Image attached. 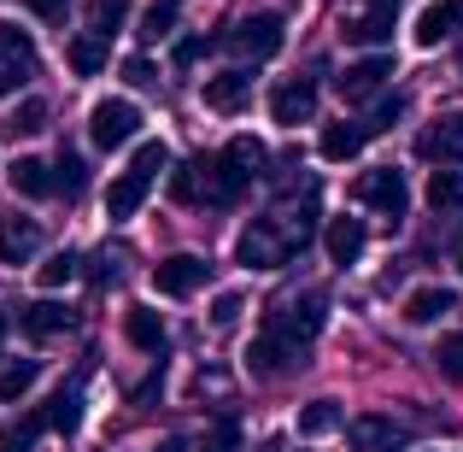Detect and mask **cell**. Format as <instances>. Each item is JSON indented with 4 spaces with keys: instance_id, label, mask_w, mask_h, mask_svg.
Masks as SVG:
<instances>
[{
    "instance_id": "6da1fadb",
    "label": "cell",
    "mask_w": 463,
    "mask_h": 452,
    "mask_svg": "<svg viewBox=\"0 0 463 452\" xmlns=\"http://www.w3.org/2000/svg\"><path fill=\"white\" fill-rule=\"evenodd\" d=\"M259 165H264V148L252 136L229 141L217 159H205V206H241L259 182Z\"/></svg>"
},
{
    "instance_id": "7a4b0ae2",
    "label": "cell",
    "mask_w": 463,
    "mask_h": 452,
    "mask_svg": "<svg viewBox=\"0 0 463 452\" xmlns=\"http://www.w3.org/2000/svg\"><path fill=\"white\" fill-rule=\"evenodd\" d=\"M299 247H306V229H276V212H270V217H252V224L241 229L235 264H247V271H276V264H288Z\"/></svg>"
},
{
    "instance_id": "3957f363",
    "label": "cell",
    "mask_w": 463,
    "mask_h": 452,
    "mask_svg": "<svg viewBox=\"0 0 463 452\" xmlns=\"http://www.w3.org/2000/svg\"><path fill=\"white\" fill-rule=\"evenodd\" d=\"M352 194H358V206H370L382 224H399V217H405V206H411V182H405V170H399V165L364 170Z\"/></svg>"
},
{
    "instance_id": "277c9868",
    "label": "cell",
    "mask_w": 463,
    "mask_h": 452,
    "mask_svg": "<svg viewBox=\"0 0 463 452\" xmlns=\"http://www.w3.org/2000/svg\"><path fill=\"white\" fill-rule=\"evenodd\" d=\"M282 35H288V24L276 18V12H252L235 30L217 35V47H229V53H241V59H270L276 47H282Z\"/></svg>"
},
{
    "instance_id": "5b68a950",
    "label": "cell",
    "mask_w": 463,
    "mask_h": 452,
    "mask_svg": "<svg viewBox=\"0 0 463 452\" xmlns=\"http://www.w3.org/2000/svg\"><path fill=\"white\" fill-rule=\"evenodd\" d=\"M153 288L165 300H188V294H200V288H212V264H205L200 253H170V259L153 264Z\"/></svg>"
},
{
    "instance_id": "8992f818",
    "label": "cell",
    "mask_w": 463,
    "mask_h": 452,
    "mask_svg": "<svg viewBox=\"0 0 463 452\" xmlns=\"http://www.w3.org/2000/svg\"><path fill=\"white\" fill-rule=\"evenodd\" d=\"M328 323V300H299V305H282V312H270V329L288 341L294 352H311V341L323 335Z\"/></svg>"
},
{
    "instance_id": "52a82bcc",
    "label": "cell",
    "mask_w": 463,
    "mask_h": 452,
    "mask_svg": "<svg viewBox=\"0 0 463 452\" xmlns=\"http://www.w3.org/2000/svg\"><path fill=\"white\" fill-rule=\"evenodd\" d=\"M136 130H141V112L129 101H100L89 112V141L100 153H112V148H124V141H136Z\"/></svg>"
},
{
    "instance_id": "ba28073f",
    "label": "cell",
    "mask_w": 463,
    "mask_h": 452,
    "mask_svg": "<svg viewBox=\"0 0 463 452\" xmlns=\"http://www.w3.org/2000/svg\"><path fill=\"white\" fill-rule=\"evenodd\" d=\"M311 118H317V82L311 77H282L270 89V124L299 130V124H311Z\"/></svg>"
},
{
    "instance_id": "9c48e42d",
    "label": "cell",
    "mask_w": 463,
    "mask_h": 452,
    "mask_svg": "<svg viewBox=\"0 0 463 452\" xmlns=\"http://www.w3.org/2000/svg\"><path fill=\"white\" fill-rule=\"evenodd\" d=\"M18 329L30 341H59V335H77V329H82V312L65 305V300H30L24 317H18Z\"/></svg>"
},
{
    "instance_id": "30bf717a",
    "label": "cell",
    "mask_w": 463,
    "mask_h": 452,
    "mask_svg": "<svg viewBox=\"0 0 463 452\" xmlns=\"http://www.w3.org/2000/svg\"><path fill=\"white\" fill-rule=\"evenodd\" d=\"M417 159H429V165H458L463 170V112H440L434 124H422Z\"/></svg>"
},
{
    "instance_id": "8fae6325",
    "label": "cell",
    "mask_w": 463,
    "mask_h": 452,
    "mask_svg": "<svg viewBox=\"0 0 463 452\" xmlns=\"http://www.w3.org/2000/svg\"><path fill=\"white\" fill-rule=\"evenodd\" d=\"M299 364H306V352H294L270 323L252 335V347H247V370L259 376V382H270V376H288V370H299Z\"/></svg>"
},
{
    "instance_id": "7c38bea8",
    "label": "cell",
    "mask_w": 463,
    "mask_h": 452,
    "mask_svg": "<svg viewBox=\"0 0 463 452\" xmlns=\"http://www.w3.org/2000/svg\"><path fill=\"white\" fill-rule=\"evenodd\" d=\"M387 77H393V59L387 53H364L358 65L340 71V101H370V94L387 89Z\"/></svg>"
},
{
    "instance_id": "4fadbf2b",
    "label": "cell",
    "mask_w": 463,
    "mask_h": 452,
    "mask_svg": "<svg viewBox=\"0 0 463 452\" xmlns=\"http://www.w3.org/2000/svg\"><path fill=\"white\" fill-rule=\"evenodd\" d=\"M42 247V224L24 212H0V264H30Z\"/></svg>"
},
{
    "instance_id": "5bb4252c",
    "label": "cell",
    "mask_w": 463,
    "mask_h": 452,
    "mask_svg": "<svg viewBox=\"0 0 463 452\" xmlns=\"http://www.w3.org/2000/svg\"><path fill=\"white\" fill-rule=\"evenodd\" d=\"M346 452H405V429L393 418H382V411H370V418H358L346 429Z\"/></svg>"
},
{
    "instance_id": "9a60e30c",
    "label": "cell",
    "mask_w": 463,
    "mask_h": 452,
    "mask_svg": "<svg viewBox=\"0 0 463 452\" xmlns=\"http://www.w3.org/2000/svg\"><path fill=\"white\" fill-rule=\"evenodd\" d=\"M35 423H42V429H53V435H77V423H82V370L71 376V382L59 388L42 411H35Z\"/></svg>"
},
{
    "instance_id": "2e32d148",
    "label": "cell",
    "mask_w": 463,
    "mask_h": 452,
    "mask_svg": "<svg viewBox=\"0 0 463 452\" xmlns=\"http://www.w3.org/2000/svg\"><path fill=\"white\" fill-rule=\"evenodd\" d=\"M364 241H370V229H364V217H328L323 224V247H328V264H358Z\"/></svg>"
},
{
    "instance_id": "e0dca14e",
    "label": "cell",
    "mask_w": 463,
    "mask_h": 452,
    "mask_svg": "<svg viewBox=\"0 0 463 452\" xmlns=\"http://www.w3.org/2000/svg\"><path fill=\"white\" fill-rule=\"evenodd\" d=\"M6 182L24 194V200H53V194H59L53 165H42V159H12V165H6Z\"/></svg>"
},
{
    "instance_id": "ac0fdd59",
    "label": "cell",
    "mask_w": 463,
    "mask_h": 452,
    "mask_svg": "<svg viewBox=\"0 0 463 452\" xmlns=\"http://www.w3.org/2000/svg\"><path fill=\"white\" fill-rule=\"evenodd\" d=\"M247 101H252L247 71H223V77H212V82H205V106H212V112H223V118L247 112Z\"/></svg>"
},
{
    "instance_id": "d6986e66",
    "label": "cell",
    "mask_w": 463,
    "mask_h": 452,
    "mask_svg": "<svg viewBox=\"0 0 463 452\" xmlns=\"http://www.w3.org/2000/svg\"><path fill=\"white\" fill-rule=\"evenodd\" d=\"M147 188H153L147 177H129V170H124V177H118L112 188H106V217H118V224H129V217H136L141 206H147Z\"/></svg>"
},
{
    "instance_id": "ffe728a7",
    "label": "cell",
    "mask_w": 463,
    "mask_h": 452,
    "mask_svg": "<svg viewBox=\"0 0 463 452\" xmlns=\"http://www.w3.org/2000/svg\"><path fill=\"white\" fill-rule=\"evenodd\" d=\"M124 341L141 352H165V317L153 312V305H136V312H124Z\"/></svg>"
},
{
    "instance_id": "44dd1931",
    "label": "cell",
    "mask_w": 463,
    "mask_h": 452,
    "mask_svg": "<svg viewBox=\"0 0 463 452\" xmlns=\"http://www.w3.org/2000/svg\"><path fill=\"white\" fill-rule=\"evenodd\" d=\"M165 194H170V206H205V159H188L182 170H170Z\"/></svg>"
},
{
    "instance_id": "7402d4cb",
    "label": "cell",
    "mask_w": 463,
    "mask_h": 452,
    "mask_svg": "<svg viewBox=\"0 0 463 452\" xmlns=\"http://www.w3.org/2000/svg\"><path fill=\"white\" fill-rule=\"evenodd\" d=\"M446 312H458L452 288H417V294L405 300V323H440Z\"/></svg>"
},
{
    "instance_id": "603a6c76",
    "label": "cell",
    "mask_w": 463,
    "mask_h": 452,
    "mask_svg": "<svg viewBox=\"0 0 463 452\" xmlns=\"http://www.w3.org/2000/svg\"><path fill=\"white\" fill-rule=\"evenodd\" d=\"M364 141H370V130H364V124H323V159H335V165L358 159Z\"/></svg>"
},
{
    "instance_id": "cb8c5ba5",
    "label": "cell",
    "mask_w": 463,
    "mask_h": 452,
    "mask_svg": "<svg viewBox=\"0 0 463 452\" xmlns=\"http://www.w3.org/2000/svg\"><path fill=\"white\" fill-rule=\"evenodd\" d=\"M106 59H112V47H106L100 35H77V42L65 47V65L77 71V77H100V71H106Z\"/></svg>"
},
{
    "instance_id": "d4e9b609",
    "label": "cell",
    "mask_w": 463,
    "mask_h": 452,
    "mask_svg": "<svg viewBox=\"0 0 463 452\" xmlns=\"http://www.w3.org/2000/svg\"><path fill=\"white\" fill-rule=\"evenodd\" d=\"M35 376H42V364H35V359H12V364H0V406H18V399L35 388Z\"/></svg>"
},
{
    "instance_id": "484cf974",
    "label": "cell",
    "mask_w": 463,
    "mask_h": 452,
    "mask_svg": "<svg viewBox=\"0 0 463 452\" xmlns=\"http://www.w3.org/2000/svg\"><path fill=\"white\" fill-rule=\"evenodd\" d=\"M340 35H346V42H358V47H382L387 35H393V12H358V18H346L340 24Z\"/></svg>"
},
{
    "instance_id": "4316f807",
    "label": "cell",
    "mask_w": 463,
    "mask_h": 452,
    "mask_svg": "<svg viewBox=\"0 0 463 452\" xmlns=\"http://www.w3.org/2000/svg\"><path fill=\"white\" fill-rule=\"evenodd\" d=\"M422 194H429V206H434V212H463V170H458V165L434 170Z\"/></svg>"
},
{
    "instance_id": "83f0119b",
    "label": "cell",
    "mask_w": 463,
    "mask_h": 452,
    "mask_svg": "<svg viewBox=\"0 0 463 452\" xmlns=\"http://www.w3.org/2000/svg\"><path fill=\"white\" fill-rule=\"evenodd\" d=\"M452 24H458V18H452V6H446V0H440V6H422L411 42H417V47H440L446 35H452Z\"/></svg>"
},
{
    "instance_id": "f1b7e54d",
    "label": "cell",
    "mask_w": 463,
    "mask_h": 452,
    "mask_svg": "<svg viewBox=\"0 0 463 452\" xmlns=\"http://www.w3.org/2000/svg\"><path fill=\"white\" fill-rule=\"evenodd\" d=\"M328 429H340V399H306V406H299V435L317 441V435H328Z\"/></svg>"
},
{
    "instance_id": "f546056e",
    "label": "cell",
    "mask_w": 463,
    "mask_h": 452,
    "mask_svg": "<svg viewBox=\"0 0 463 452\" xmlns=\"http://www.w3.org/2000/svg\"><path fill=\"white\" fill-rule=\"evenodd\" d=\"M0 59H6V65H18V71L35 65V42H30V30H24V24H0Z\"/></svg>"
},
{
    "instance_id": "4dcf8cb0",
    "label": "cell",
    "mask_w": 463,
    "mask_h": 452,
    "mask_svg": "<svg viewBox=\"0 0 463 452\" xmlns=\"http://www.w3.org/2000/svg\"><path fill=\"white\" fill-rule=\"evenodd\" d=\"M176 24H182V6H176V0H153V6L141 12V42H165Z\"/></svg>"
},
{
    "instance_id": "1f68e13d",
    "label": "cell",
    "mask_w": 463,
    "mask_h": 452,
    "mask_svg": "<svg viewBox=\"0 0 463 452\" xmlns=\"http://www.w3.org/2000/svg\"><path fill=\"white\" fill-rule=\"evenodd\" d=\"M129 18V0H89V35L112 42V30Z\"/></svg>"
},
{
    "instance_id": "d6a6232c",
    "label": "cell",
    "mask_w": 463,
    "mask_h": 452,
    "mask_svg": "<svg viewBox=\"0 0 463 452\" xmlns=\"http://www.w3.org/2000/svg\"><path fill=\"white\" fill-rule=\"evenodd\" d=\"M434 370H440L446 382H463V329L440 335V347H434Z\"/></svg>"
},
{
    "instance_id": "836d02e7",
    "label": "cell",
    "mask_w": 463,
    "mask_h": 452,
    "mask_svg": "<svg viewBox=\"0 0 463 452\" xmlns=\"http://www.w3.org/2000/svg\"><path fill=\"white\" fill-rule=\"evenodd\" d=\"M77 253H53V259H42V264H35V283H42V288H65L71 283V276H77Z\"/></svg>"
},
{
    "instance_id": "e575fe53",
    "label": "cell",
    "mask_w": 463,
    "mask_h": 452,
    "mask_svg": "<svg viewBox=\"0 0 463 452\" xmlns=\"http://www.w3.org/2000/svg\"><path fill=\"white\" fill-rule=\"evenodd\" d=\"M241 441H247V435H241V423H235V418H217L212 429H205L200 452H241Z\"/></svg>"
},
{
    "instance_id": "d590c367",
    "label": "cell",
    "mask_w": 463,
    "mask_h": 452,
    "mask_svg": "<svg viewBox=\"0 0 463 452\" xmlns=\"http://www.w3.org/2000/svg\"><path fill=\"white\" fill-rule=\"evenodd\" d=\"M42 124H47V101H35V94H30V101L6 118V136H35Z\"/></svg>"
},
{
    "instance_id": "8d00e7d4",
    "label": "cell",
    "mask_w": 463,
    "mask_h": 452,
    "mask_svg": "<svg viewBox=\"0 0 463 452\" xmlns=\"http://www.w3.org/2000/svg\"><path fill=\"white\" fill-rule=\"evenodd\" d=\"M53 182H59V194H82V188H89V170H82V153H59V165H53Z\"/></svg>"
},
{
    "instance_id": "74e56055",
    "label": "cell",
    "mask_w": 463,
    "mask_h": 452,
    "mask_svg": "<svg viewBox=\"0 0 463 452\" xmlns=\"http://www.w3.org/2000/svg\"><path fill=\"white\" fill-rule=\"evenodd\" d=\"M165 159H170V153H165V141H141L136 159H129V177H147V182H153L158 170H165Z\"/></svg>"
},
{
    "instance_id": "f35d334b",
    "label": "cell",
    "mask_w": 463,
    "mask_h": 452,
    "mask_svg": "<svg viewBox=\"0 0 463 452\" xmlns=\"http://www.w3.org/2000/svg\"><path fill=\"white\" fill-rule=\"evenodd\" d=\"M399 118H405V94H382V106L370 112V124H364V130H370V136H382V130L399 124Z\"/></svg>"
},
{
    "instance_id": "ab89813d",
    "label": "cell",
    "mask_w": 463,
    "mask_h": 452,
    "mask_svg": "<svg viewBox=\"0 0 463 452\" xmlns=\"http://www.w3.org/2000/svg\"><path fill=\"white\" fill-rule=\"evenodd\" d=\"M77 271H82V276H89V283H94V288H112V283H118V253H112V247H106V253H94V259H89V264H77Z\"/></svg>"
},
{
    "instance_id": "60d3db41",
    "label": "cell",
    "mask_w": 463,
    "mask_h": 452,
    "mask_svg": "<svg viewBox=\"0 0 463 452\" xmlns=\"http://www.w3.org/2000/svg\"><path fill=\"white\" fill-rule=\"evenodd\" d=\"M205 53H212V35H182V42L170 47V59H176V71H182V65H194V59H205Z\"/></svg>"
},
{
    "instance_id": "b9f144b4",
    "label": "cell",
    "mask_w": 463,
    "mask_h": 452,
    "mask_svg": "<svg viewBox=\"0 0 463 452\" xmlns=\"http://www.w3.org/2000/svg\"><path fill=\"white\" fill-rule=\"evenodd\" d=\"M241 312H247V300H241V294H217L212 300V329H229Z\"/></svg>"
},
{
    "instance_id": "7bdbcfd3",
    "label": "cell",
    "mask_w": 463,
    "mask_h": 452,
    "mask_svg": "<svg viewBox=\"0 0 463 452\" xmlns=\"http://www.w3.org/2000/svg\"><path fill=\"white\" fill-rule=\"evenodd\" d=\"M24 12L42 18V24H65L71 18V0H24Z\"/></svg>"
},
{
    "instance_id": "ee69618b",
    "label": "cell",
    "mask_w": 463,
    "mask_h": 452,
    "mask_svg": "<svg viewBox=\"0 0 463 452\" xmlns=\"http://www.w3.org/2000/svg\"><path fill=\"white\" fill-rule=\"evenodd\" d=\"M124 82H136V89H153V82H158L153 59H129V65H124Z\"/></svg>"
},
{
    "instance_id": "f6af8a7d",
    "label": "cell",
    "mask_w": 463,
    "mask_h": 452,
    "mask_svg": "<svg viewBox=\"0 0 463 452\" xmlns=\"http://www.w3.org/2000/svg\"><path fill=\"white\" fill-rule=\"evenodd\" d=\"M35 429H42L35 418H30V423H18V429H12L6 441H0V452H30V435H35Z\"/></svg>"
},
{
    "instance_id": "bcb514c9",
    "label": "cell",
    "mask_w": 463,
    "mask_h": 452,
    "mask_svg": "<svg viewBox=\"0 0 463 452\" xmlns=\"http://www.w3.org/2000/svg\"><path fill=\"white\" fill-rule=\"evenodd\" d=\"M24 77H30V71H18V65H0V101L24 89Z\"/></svg>"
},
{
    "instance_id": "7dc6e473",
    "label": "cell",
    "mask_w": 463,
    "mask_h": 452,
    "mask_svg": "<svg viewBox=\"0 0 463 452\" xmlns=\"http://www.w3.org/2000/svg\"><path fill=\"white\" fill-rule=\"evenodd\" d=\"M452 264H458V276H463V217H458V229H452Z\"/></svg>"
},
{
    "instance_id": "c3c4849f",
    "label": "cell",
    "mask_w": 463,
    "mask_h": 452,
    "mask_svg": "<svg viewBox=\"0 0 463 452\" xmlns=\"http://www.w3.org/2000/svg\"><path fill=\"white\" fill-rule=\"evenodd\" d=\"M399 6V0H370V12H393Z\"/></svg>"
},
{
    "instance_id": "681fc988",
    "label": "cell",
    "mask_w": 463,
    "mask_h": 452,
    "mask_svg": "<svg viewBox=\"0 0 463 452\" xmlns=\"http://www.w3.org/2000/svg\"><path fill=\"white\" fill-rule=\"evenodd\" d=\"M446 6H452V18H463V0H446Z\"/></svg>"
},
{
    "instance_id": "f907efd6",
    "label": "cell",
    "mask_w": 463,
    "mask_h": 452,
    "mask_svg": "<svg viewBox=\"0 0 463 452\" xmlns=\"http://www.w3.org/2000/svg\"><path fill=\"white\" fill-rule=\"evenodd\" d=\"M158 452H182V441H165V447H158Z\"/></svg>"
},
{
    "instance_id": "816d5d0a",
    "label": "cell",
    "mask_w": 463,
    "mask_h": 452,
    "mask_svg": "<svg viewBox=\"0 0 463 452\" xmlns=\"http://www.w3.org/2000/svg\"><path fill=\"white\" fill-rule=\"evenodd\" d=\"M0 329H6V317H0Z\"/></svg>"
},
{
    "instance_id": "f5cc1de1",
    "label": "cell",
    "mask_w": 463,
    "mask_h": 452,
    "mask_svg": "<svg viewBox=\"0 0 463 452\" xmlns=\"http://www.w3.org/2000/svg\"><path fill=\"white\" fill-rule=\"evenodd\" d=\"M270 452H276V447H270Z\"/></svg>"
}]
</instances>
